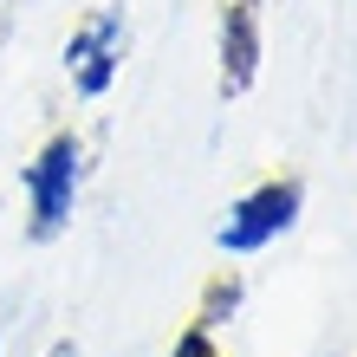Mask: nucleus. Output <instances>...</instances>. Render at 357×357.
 I'll list each match as a JSON object with an SVG mask.
<instances>
[{"label":"nucleus","mask_w":357,"mask_h":357,"mask_svg":"<svg viewBox=\"0 0 357 357\" xmlns=\"http://www.w3.org/2000/svg\"><path fill=\"white\" fill-rule=\"evenodd\" d=\"M169 357H227V351L215 344V331H208V325H188L182 338H176V351H169Z\"/></svg>","instance_id":"6"},{"label":"nucleus","mask_w":357,"mask_h":357,"mask_svg":"<svg viewBox=\"0 0 357 357\" xmlns=\"http://www.w3.org/2000/svg\"><path fill=\"white\" fill-rule=\"evenodd\" d=\"M0 351H7V338H0Z\"/></svg>","instance_id":"8"},{"label":"nucleus","mask_w":357,"mask_h":357,"mask_svg":"<svg viewBox=\"0 0 357 357\" xmlns=\"http://www.w3.org/2000/svg\"><path fill=\"white\" fill-rule=\"evenodd\" d=\"M266 59V7L260 0H221V91L247 98Z\"/></svg>","instance_id":"4"},{"label":"nucleus","mask_w":357,"mask_h":357,"mask_svg":"<svg viewBox=\"0 0 357 357\" xmlns=\"http://www.w3.org/2000/svg\"><path fill=\"white\" fill-rule=\"evenodd\" d=\"M46 357H85V351H78V338H59V344H52Z\"/></svg>","instance_id":"7"},{"label":"nucleus","mask_w":357,"mask_h":357,"mask_svg":"<svg viewBox=\"0 0 357 357\" xmlns=\"http://www.w3.org/2000/svg\"><path fill=\"white\" fill-rule=\"evenodd\" d=\"M66 72L78 98H104L123 72V7H98L85 26L66 39Z\"/></svg>","instance_id":"3"},{"label":"nucleus","mask_w":357,"mask_h":357,"mask_svg":"<svg viewBox=\"0 0 357 357\" xmlns=\"http://www.w3.org/2000/svg\"><path fill=\"white\" fill-rule=\"evenodd\" d=\"M78 188H85V143L72 130L46 137V150L26 162V234L59 241L78 215Z\"/></svg>","instance_id":"2"},{"label":"nucleus","mask_w":357,"mask_h":357,"mask_svg":"<svg viewBox=\"0 0 357 357\" xmlns=\"http://www.w3.org/2000/svg\"><path fill=\"white\" fill-rule=\"evenodd\" d=\"M299 215H305V182H299V176H266V182L247 188V195L227 202V215H221V227H215V247H221L227 260L266 254L280 234L299 227Z\"/></svg>","instance_id":"1"},{"label":"nucleus","mask_w":357,"mask_h":357,"mask_svg":"<svg viewBox=\"0 0 357 357\" xmlns=\"http://www.w3.org/2000/svg\"><path fill=\"white\" fill-rule=\"evenodd\" d=\"M234 305H241V280H215V286H208V305L195 312V325L221 331V325H227V312H234Z\"/></svg>","instance_id":"5"}]
</instances>
